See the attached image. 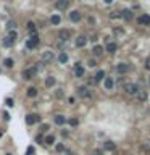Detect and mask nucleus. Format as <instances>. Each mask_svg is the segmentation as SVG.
I'll return each mask as SVG.
<instances>
[{
  "mask_svg": "<svg viewBox=\"0 0 150 155\" xmlns=\"http://www.w3.org/2000/svg\"><path fill=\"white\" fill-rule=\"evenodd\" d=\"M5 103H7V107H13V105H15V102L11 99H7V100H5Z\"/></svg>",
  "mask_w": 150,
  "mask_h": 155,
  "instance_id": "2f4dec72",
  "label": "nucleus"
},
{
  "mask_svg": "<svg viewBox=\"0 0 150 155\" xmlns=\"http://www.w3.org/2000/svg\"><path fill=\"white\" fill-rule=\"evenodd\" d=\"M0 136H2V133H0Z\"/></svg>",
  "mask_w": 150,
  "mask_h": 155,
  "instance_id": "37998d69",
  "label": "nucleus"
},
{
  "mask_svg": "<svg viewBox=\"0 0 150 155\" xmlns=\"http://www.w3.org/2000/svg\"><path fill=\"white\" fill-rule=\"evenodd\" d=\"M145 68L150 71V57H147V58H145Z\"/></svg>",
  "mask_w": 150,
  "mask_h": 155,
  "instance_id": "473e14b6",
  "label": "nucleus"
},
{
  "mask_svg": "<svg viewBox=\"0 0 150 155\" xmlns=\"http://www.w3.org/2000/svg\"><path fill=\"white\" fill-rule=\"evenodd\" d=\"M139 24H142V26H149L150 24V16L149 15H142V16L139 18Z\"/></svg>",
  "mask_w": 150,
  "mask_h": 155,
  "instance_id": "f3484780",
  "label": "nucleus"
},
{
  "mask_svg": "<svg viewBox=\"0 0 150 155\" xmlns=\"http://www.w3.org/2000/svg\"><path fill=\"white\" fill-rule=\"evenodd\" d=\"M39 120H40V116H39V115H36V113L26 115V124H29V126H31V124H36Z\"/></svg>",
  "mask_w": 150,
  "mask_h": 155,
  "instance_id": "6e6552de",
  "label": "nucleus"
},
{
  "mask_svg": "<svg viewBox=\"0 0 150 155\" xmlns=\"http://www.w3.org/2000/svg\"><path fill=\"white\" fill-rule=\"evenodd\" d=\"M58 37L61 39V41H68V39L71 37V31L70 29H61V31L58 32Z\"/></svg>",
  "mask_w": 150,
  "mask_h": 155,
  "instance_id": "9b49d317",
  "label": "nucleus"
},
{
  "mask_svg": "<svg viewBox=\"0 0 150 155\" xmlns=\"http://www.w3.org/2000/svg\"><path fill=\"white\" fill-rule=\"evenodd\" d=\"M70 7V0H57L55 2V8L57 10H66V8Z\"/></svg>",
  "mask_w": 150,
  "mask_h": 155,
  "instance_id": "0eeeda50",
  "label": "nucleus"
},
{
  "mask_svg": "<svg viewBox=\"0 0 150 155\" xmlns=\"http://www.w3.org/2000/svg\"><path fill=\"white\" fill-rule=\"evenodd\" d=\"M81 18H82V15H81L79 10H73L70 13V20L73 21V23H77V21H81Z\"/></svg>",
  "mask_w": 150,
  "mask_h": 155,
  "instance_id": "9d476101",
  "label": "nucleus"
},
{
  "mask_svg": "<svg viewBox=\"0 0 150 155\" xmlns=\"http://www.w3.org/2000/svg\"><path fill=\"white\" fill-rule=\"evenodd\" d=\"M16 37H18L16 32H15V31H10V34H8L7 37L3 39V45H5V47H11V45L15 44V41H16Z\"/></svg>",
  "mask_w": 150,
  "mask_h": 155,
  "instance_id": "f257e3e1",
  "label": "nucleus"
},
{
  "mask_svg": "<svg viewBox=\"0 0 150 155\" xmlns=\"http://www.w3.org/2000/svg\"><path fill=\"white\" fill-rule=\"evenodd\" d=\"M110 18H121V13H112Z\"/></svg>",
  "mask_w": 150,
  "mask_h": 155,
  "instance_id": "4c0bfd02",
  "label": "nucleus"
},
{
  "mask_svg": "<svg viewBox=\"0 0 150 155\" xmlns=\"http://www.w3.org/2000/svg\"><path fill=\"white\" fill-rule=\"evenodd\" d=\"M92 155H102V150H94V154Z\"/></svg>",
  "mask_w": 150,
  "mask_h": 155,
  "instance_id": "ea45409f",
  "label": "nucleus"
},
{
  "mask_svg": "<svg viewBox=\"0 0 150 155\" xmlns=\"http://www.w3.org/2000/svg\"><path fill=\"white\" fill-rule=\"evenodd\" d=\"M57 150H58V152H63V150H65V145H63V144H58V145H57Z\"/></svg>",
  "mask_w": 150,
  "mask_h": 155,
  "instance_id": "c9c22d12",
  "label": "nucleus"
},
{
  "mask_svg": "<svg viewBox=\"0 0 150 155\" xmlns=\"http://www.w3.org/2000/svg\"><path fill=\"white\" fill-rule=\"evenodd\" d=\"M116 149V144L115 142H112V141H107V142H103V150H115Z\"/></svg>",
  "mask_w": 150,
  "mask_h": 155,
  "instance_id": "dca6fc26",
  "label": "nucleus"
},
{
  "mask_svg": "<svg viewBox=\"0 0 150 155\" xmlns=\"http://www.w3.org/2000/svg\"><path fill=\"white\" fill-rule=\"evenodd\" d=\"M55 84H57V79L53 78V76H47L45 78V86L47 87H53Z\"/></svg>",
  "mask_w": 150,
  "mask_h": 155,
  "instance_id": "a211bd4d",
  "label": "nucleus"
},
{
  "mask_svg": "<svg viewBox=\"0 0 150 155\" xmlns=\"http://www.w3.org/2000/svg\"><path fill=\"white\" fill-rule=\"evenodd\" d=\"M34 68L37 69V71H40V69H44V63H42V62H40V63H36Z\"/></svg>",
  "mask_w": 150,
  "mask_h": 155,
  "instance_id": "7c9ffc66",
  "label": "nucleus"
},
{
  "mask_svg": "<svg viewBox=\"0 0 150 155\" xmlns=\"http://www.w3.org/2000/svg\"><path fill=\"white\" fill-rule=\"evenodd\" d=\"M55 95H57V97H58V99H60V97H63V92H61V89H57Z\"/></svg>",
  "mask_w": 150,
  "mask_h": 155,
  "instance_id": "e433bc0d",
  "label": "nucleus"
},
{
  "mask_svg": "<svg viewBox=\"0 0 150 155\" xmlns=\"http://www.w3.org/2000/svg\"><path fill=\"white\" fill-rule=\"evenodd\" d=\"M113 0H105V4H112Z\"/></svg>",
  "mask_w": 150,
  "mask_h": 155,
  "instance_id": "79ce46f5",
  "label": "nucleus"
},
{
  "mask_svg": "<svg viewBox=\"0 0 150 155\" xmlns=\"http://www.w3.org/2000/svg\"><path fill=\"white\" fill-rule=\"evenodd\" d=\"M92 53H94L95 57H100L102 53H103V47H102V45H95V47L92 48Z\"/></svg>",
  "mask_w": 150,
  "mask_h": 155,
  "instance_id": "6ab92c4d",
  "label": "nucleus"
},
{
  "mask_svg": "<svg viewBox=\"0 0 150 155\" xmlns=\"http://www.w3.org/2000/svg\"><path fill=\"white\" fill-rule=\"evenodd\" d=\"M76 92H77V95H79V97H82V99H89V97L92 95V94H91V90H89L86 86H81V87H77V90H76Z\"/></svg>",
  "mask_w": 150,
  "mask_h": 155,
  "instance_id": "20e7f679",
  "label": "nucleus"
},
{
  "mask_svg": "<svg viewBox=\"0 0 150 155\" xmlns=\"http://www.w3.org/2000/svg\"><path fill=\"white\" fill-rule=\"evenodd\" d=\"M103 86H105V89H107V90H112L113 86H115V81H113V78H105Z\"/></svg>",
  "mask_w": 150,
  "mask_h": 155,
  "instance_id": "f8f14e48",
  "label": "nucleus"
},
{
  "mask_svg": "<svg viewBox=\"0 0 150 155\" xmlns=\"http://www.w3.org/2000/svg\"><path fill=\"white\" fill-rule=\"evenodd\" d=\"M121 18H124L126 21H131V20L134 18V13H133L131 10H123V11H121Z\"/></svg>",
  "mask_w": 150,
  "mask_h": 155,
  "instance_id": "4468645a",
  "label": "nucleus"
},
{
  "mask_svg": "<svg viewBox=\"0 0 150 155\" xmlns=\"http://www.w3.org/2000/svg\"><path fill=\"white\" fill-rule=\"evenodd\" d=\"M58 62L61 63V65H65V63L68 62V53H65V52H61L58 55Z\"/></svg>",
  "mask_w": 150,
  "mask_h": 155,
  "instance_id": "5701e85b",
  "label": "nucleus"
},
{
  "mask_svg": "<svg viewBox=\"0 0 150 155\" xmlns=\"http://www.w3.org/2000/svg\"><path fill=\"white\" fill-rule=\"evenodd\" d=\"M45 142H47V144H50V145L55 144V137H53V136H47V137H45Z\"/></svg>",
  "mask_w": 150,
  "mask_h": 155,
  "instance_id": "c756f323",
  "label": "nucleus"
},
{
  "mask_svg": "<svg viewBox=\"0 0 150 155\" xmlns=\"http://www.w3.org/2000/svg\"><path fill=\"white\" fill-rule=\"evenodd\" d=\"M15 26H16V24H15L13 21H10V23H8V26H7V28L10 29V31H11V29H15Z\"/></svg>",
  "mask_w": 150,
  "mask_h": 155,
  "instance_id": "72a5a7b5",
  "label": "nucleus"
},
{
  "mask_svg": "<svg viewBox=\"0 0 150 155\" xmlns=\"http://www.w3.org/2000/svg\"><path fill=\"white\" fill-rule=\"evenodd\" d=\"M37 45H39V37L37 36H32L31 39L26 41V48H29V50H31V48H36Z\"/></svg>",
  "mask_w": 150,
  "mask_h": 155,
  "instance_id": "39448f33",
  "label": "nucleus"
},
{
  "mask_svg": "<svg viewBox=\"0 0 150 155\" xmlns=\"http://www.w3.org/2000/svg\"><path fill=\"white\" fill-rule=\"evenodd\" d=\"M3 65L7 66V68H11V66L15 65V63H13V58H5V60H3Z\"/></svg>",
  "mask_w": 150,
  "mask_h": 155,
  "instance_id": "c85d7f7f",
  "label": "nucleus"
},
{
  "mask_svg": "<svg viewBox=\"0 0 150 155\" xmlns=\"http://www.w3.org/2000/svg\"><path fill=\"white\" fill-rule=\"evenodd\" d=\"M74 74H76V78H82L84 76V68L79 63H76V66H74Z\"/></svg>",
  "mask_w": 150,
  "mask_h": 155,
  "instance_id": "2eb2a0df",
  "label": "nucleus"
},
{
  "mask_svg": "<svg viewBox=\"0 0 150 155\" xmlns=\"http://www.w3.org/2000/svg\"><path fill=\"white\" fill-rule=\"evenodd\" d=\"M124 92L128 94V95H136L137 92H139V87H137V84L134 83H129L124 86Z\"/></svg>",
  "mask_w": 150,
  "mask_h": 155,
  "instance_id": "f03ea898",
  "label": "nucleus"
},
{
  "mask_svg": "<svg viewBox=\"0 0 150 155\" xmlns=\"http://www.w3.org/2000/svg\"><path fill=\"white\" fill-rule=\"evenodd\" d=\"M26 94H28V97L34 99V97L37 95V89H36V87H29V89H28V92H26Z\"/></svg>",
  "mask_w": 150,
  "mask_h": 155,
  "instance_id": "393cba45",
  "label": "nucleus"
},
{
  "mask_svg": "<svg viewBox=\"0 0 150 155\" xmlns=\"http://www.w3.org/2000/svg\"><path fill=\"white\" fill-rule=\"evenodd\" d=\"M66 123V118L63 116V115H57L55 116V124H58V126H61V124Z\"/></svg>",
  "mask_w": 150,
  "mask_h": 155,
  "instance_id": "aec40b11",
  "label": "nucleus"
},
{
  "mask_svg": "<svg viewBox=\"0 0 150 155\" xmlns=\"http://www.w3.org/2000/svg\"><path fill=\"white\" fill-rule=\"evenodd\" d=\"M36 76H37V69H36L34 66L23 71V78H24V79H32V78H36Z\"/></svg>",
  "mask_w": 150,
  "mask_h": 155,
  "instance_id": "7ed1b4c3",
  "label": "nucleus"
},
{
  "mask_svg": "<svg viewBox=\"0 0 150 155\" xmlns=\"http://www.w3.org/2000/svg\"><path fill=\"white\" fill-rule=\"evenodd\" d=\"M53 60V52L52 50H44L42 52V63H50Z\"/></svg>",
  "mask_w": 150,
  "mask_h": 155,
  "instance_id": "423d86ee",
  "label": "nucleus"
},
{
  "mask_svg": "<svg viewBox=\"0 0 150 155\" xmlns=\"http://www.w3.org/2000/svg\"><path fill=\"white\" fill-rule=\"evenodd\" d=\"M60 21H61V18H60L58 15H53V16L50 18V23L55 24V26H57V24H60Z\"/></svg>",
  "mask_w": 150,
  "mask_h": 155,
  "instance_id": "a878e982",
  "label": "nucleus"
},
{
  "mask_svg": "<svg viewBox=\"0 0 150 155\" xmlns=\"http://www.w3.org/2000/svg\"><path fill=\"white\" fill-rule=\"evenodd\" d=\"M68 123H70V126L76 128L77 124H79V120H77V118H70V120H68Z\"/></svg>",
  "mask_w": 150,
  "mask_h": 155,
  "instance_id": "cd10ccee",
  "label": "nucleus"
},
{
  "mask_svg": "<svg viewBox=\"0 0 150 155\" xmlns=\"http://www.w3.org/2000/svg\"><path fill=\"white\" fill-rule=\"evenodd\" d=\"M47 129H49V126H47V124H42V126H40V131H47Z\"/></svg>",
  "mask_w": 150,
  "mask_h": 155,
  "instance_id": "58836bf2",
  "label": "nucleus"
},
{
  "mask_svg": "<svg viewBox=\"0 0 150 155\" xmlns=\"http://www.w3.org/2000/svg\"><path fill=\"white\" fill-rule=\"evenodd\" d=\"M149 83H150V81H149Z\"/></svg>",
  "mask_w": 150,
  "mask_h": 155,
  "instance_id": "c03bdc74",
  "label": "nucleus"
},
{
  "mask_svg": "<svg viewBox=\"0 0 150 155\" xmlns=\"http://www.w3.org/2000/svg\"><path fill=\"white\" fill-rule=\"evenodd\" d=\"M28 31L31 32V34H34V32H36V24L32 23V21H29V23H28Z\"/></svg>",
  "mask_w": 150,
  "mask_h": 155,
  "instance_id": "bb28decb",
  "label": "nucleus"
},
{
  "mask_svg": "<svg viewBox=\"0 0 150 155\" xmlns=\"http://www.w3.org/2000/svg\"><path fill=\"white\" fill-rule=\"evenodd\" d=\"M128 71H129V65H128V63H119V65H116V73H118V74H126Z\"/></svg>",
  "mask_w": 150,
  "mask_h": 155,
  "instance_id": "1a4fd4ad",
  "label": "nucleus"
},
{
  "mask_svg": "<svg viewBox=\"0 0 150 155\" xmlns=\"http://www.w3.org/2000/svg\"><path fill=\"white\" fill-rule=\"evenodd\" d=\"M89 23H91V24H94V23H95V20H94L92 16H89Z\"/></svg>",
  "mask_w": 150,
  "mask_h": 155,
  "instance_id": "a19ab883",
  "label": "nucleus"
},
{
  "mask_svg": "<svg viewBox=\"0 0 150 155\" xmlns=\"http://www.w3.org/2000/svg\"><path fill=\"white\" fill-rule=\"evenodd\" d=\"M87 41H89V39L86 37V36H79V37L76 39V47H79V48L84 47V45L87 44Z\"/></svg>",
  "mask_w": 150,
  "mask_h": 155,
  "instance_id": "ddd939ff",
  "label": "nucleus"
},
{
  "mask_svg": "<svg viewBox=\"0 0 150 155\" xmlns=\"http://www.w3.org/2000/svg\"><path fill=\"white\" fill-rule=\"evenodd\" d=\"M116 48H118V47H116L115 42H108V44H107V52H110V53H115Z\"/></svg>",
  "mask_w": 150,
  "mask_h": 155,
  "instance_id": "4be33fe9",
  "label": "nucleus"
},
{
  "mask_svg": "<svg viewBox=\"0 0 150 155\" xmlns=\"http://www.w3.org/2000/svg\"><path fill=\"white\" fill-rule=\"evenodd\" d=\"M87 65L91 66V68H94V66L97 65V63H95V60H89V62H87Z\"/></svg>",
  "mask_w": 150,
  "mask_h": 155,
  "instance_id": "f704fd0d",
  "label": "nucleus"
},
{
  "mask_svg": "<svg viewBox=\"0 0 150 155\" xmlns=\"http://www.w3.org/2000/svg\"><path fill=\"white\" fill-rule=\"evenodd\" d=\"M136 95H137V100H139V102H145L147 100V92L145 90H139Z\"/></svg>",
  "mask_w": 150,
  "mask_h": 155,
  "instance_id": "412c9836",
  "label": "nucleus"
},
{
  "mask_svg": "<svg viewBox=\"0 0 150 155\" xmlns=\"http://www.w3.org/2000/svg\"><path fill=\"white\" fill-rule=\"evenodd\" d=\"M103 78H105V73H103V69H98V71L95 73V76H94V79L97 81V83H98L100 79H103Z\"/></svg>",
  "mask_w": 150,
  "mask_h": 155,
  "instance_id": "b1692460",
  "label": "nucleus"
}]
</instances>
